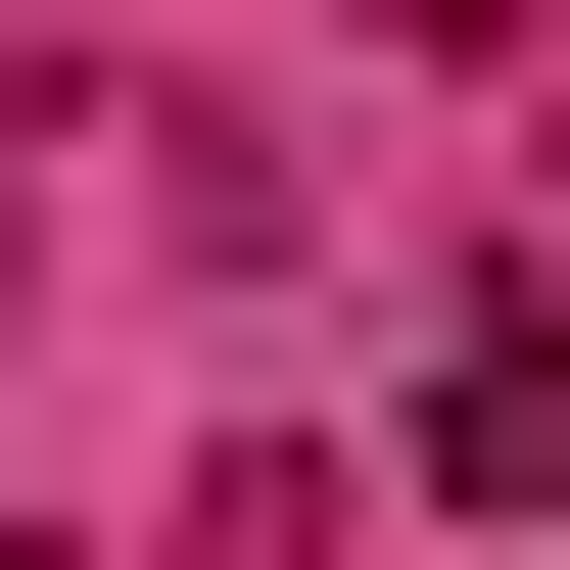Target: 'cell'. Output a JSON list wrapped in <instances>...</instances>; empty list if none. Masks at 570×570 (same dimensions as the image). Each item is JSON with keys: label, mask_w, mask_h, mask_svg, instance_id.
Listing matches in <instances>:
<instances>
[{"label": "cell", "mask_w": 570, "mask_h": 570, "mask_svg": "<svg viewBox=\"0 0 570 570\" xmlns=\"http://www.w3.org/2000/svg\"><path fill=\"white\" fill-rule=\"evenodd\" d=\"M428 475H475V523H570V285H475V333H428Z\"/></svg>", "instance_id": "6da1fadb"}, {"label": "cell", "mask_w": 570, "mask_h": 570, "mask_svg": "<svg viewBox=\"0 0 570 570\" xmlns=\"http://www.w3.org/2000/svg\"><path fill=\"white\" fill-rule=\"evenodd\" d=\"M0 570H48V523H0Z\"/></svg>", "instance_id": "7a4b0ae2"}]
</instances>
